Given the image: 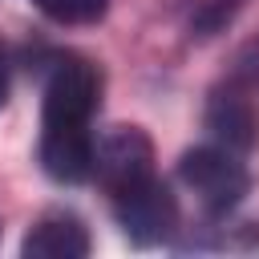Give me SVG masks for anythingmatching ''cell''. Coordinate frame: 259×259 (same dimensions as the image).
Returning <instances> with one entry per match:
<instances>
[{
  "label": "cell",
  "mask_w": 259,
  "mask_h": 259,
  "mask_svg": "<svg viewBox=\"0 0 259 259\" xmlns=\"http://www.w3.org/2000/svg\"><path fill=\"white\" fill-rule=\"evenodd\" d=\"M178 178L186 182V190H194V198H198V206L206 214L235 210L243 202L247 186H251V174L239 162V154L219 146V142L186 150L182 162H178Z\"/></svg>",
  "instance_id": "6da1fadb"
},
{
  "label": "cell",
  "mask_w": 259,
  "mask_h": 259,
  "mask_svg": "<svg viewBox=\"0 0 259 259\" xmlns=\"http://www.w3.org/2000/svg\"><path fill=\"white\" fill-rule=\"evenodd\" d=\"M101 105V69L81 57L53 61L45 77L40 125H89Z\"/></svg>",
  "instance_id": "7a4b0ae2"
},
{
  "label": "cell",
  "mask_w": 259,
  "mask_h": 259,
  "mask_svg": "<svg viewBox=\"0 0 259 259\" xmlns=\"http://www.w3.org/2000/svg\"><path fill=\"white\" fill-rule=\"evenodd\" d=\"M113 214H117V227L125 231V239L138 247H158L178 231V202H174L170 186L158 182L154 174L117 190Z\"/></svg>",
  "instance_id": "3957f363"
},
{
  "label": "cell",
  "mask_w": 259,
  "mask_h": 259,
  "mask_svg": "<svg viewBox=\"0 0 259 259\" xmlns=\"http://www.w3.org/2000/svg\"><path fill=\"white\" fill-rule=\"evenodd\" d=\"M154 174V146L138 125H117L93 146V178L113 198L117 190Z\"/></svg>",
  "instance_id": "277c9868"
},
{
  "label": "cell",
  "mask_w": 259,
  "mask_h": 259,
  "mask_svg": "<svg viewBox=\"0 0 259 259\" xmlns=\"http://www.w3.org/2000/svg\"><path fill=\"white\" fill-rule=\"evenodd\" d=\"M93 134L89 125H40V166L53 182H89L93 178Z\"/></svg>",
  "instance_id": "5b68a950"
},
{
  "label": "cell",
  "mask_w": 259,
  "mask_h": 259,
  "mask_svg": "<svg viewBox=\"0 0 259 259\" xmlns=\"http://www.w3.org/2000/svg\"><path fill=\"white\" fill-rule=\"evenodd\" d=\"M206 130L219 146H227L235 154H251L259 146V109L251 105V97L239 85L214 89L206 101Z\"/></svg>",
  "instance_id": "8992f818"
},
{
  "label": "cell",
  "mask_w": 259,
  "mask_h": 259,
  "mask_svg": "<svg viewBox=\"0 0 259 259\" xmlns=\"http://www.w3.org/2000/svg\"><path fill=\"white\" fill-rule=\"evenodd\" d=\"M24 259H85L89 255V231L77 214L53 210L40 223L28 227L24 243H20Z\"/></svg>",
  "instance_id": "52a82bcc"
},
{
  "label": "cell",
  "mask_w": 259,
  "mask_h": 259,
  "mask_svg": "<svg viewBox=\"0 0 259 259\" xmlns=\"http://www.w3.org/2000/svg\"><path fill=\"white\" fill-rule=\"evenodd\" d=\"M243 0H178L182 20L190 28V36H214L231 24V16L239 12Z\"/></svg>",
  "instance_id": "ba28073f"
},
{
  "label": "cell",
  "mask_w": 259,
  "mask_h": 259,
  "mask_svg": "<svg viewBox=\"0 0 259 259\" xmlns=\"http://www.w3.org/2000/svg\"><path fill=\"white\" fill-rule=\"evenodd\" d=\"M57 24H97L109 12V0H32Z\"/></svg>",
  "instance_id": "9c48e42d"
},
{
  "label": "cell",
  "mask_w": 259,
  "mask_h": 259,
  "mask_svg": "<svg viewBox=\"0 0 259 259\" xmlns=\"http://www.w3.org/2000/svg\"><path fill=\"white\" fill-rule=\"evenodd\" d=\"M235 77L239 81H247V85H259V40L239 57V69H235Z\"/></svg>",
  "instance_id": "30bf717a"
},
{
  "label": "cell",
  "mask_w": 259,
  "mask_h": 259,
  "mask_svg": "<svg viewBox=\"0 0 259 259\" xmlns=\"http://www.w3.org/2000/svg\"><path fill=\"white\" fill-rule=\"evenodd\" d=\"M8 101V65H4V49H0V105Z\"/></svg>",
  "instance_id": "8fae6325"
}]
</instances>
